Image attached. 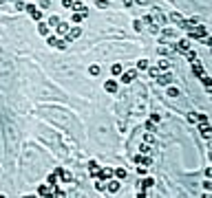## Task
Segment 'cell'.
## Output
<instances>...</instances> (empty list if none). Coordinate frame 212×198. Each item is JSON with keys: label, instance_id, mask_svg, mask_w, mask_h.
<instances>
[{"label": "cell", "instance_id": "cell-1", "mask_svg": "<svg viewBox=\"0 0 212 198\" xmlns=\"http://www.w3.org/2000/svg\"><path fill=\"white\" fill-rule=\"evenodd\" d=\"M188 31V40H199L201 35H205L208 33V29H205V24H195V27H190V29H186Z\"/></svg>", "mask_w": 212, "mask_h": 198}, {"label": "cell", "instance_id": "cell-2", "mask_svg": "<svg viewBox=\"0 0 212 198\" xmlns=\"http://www.w3.org/2000/svg\"><path fill=\"white\" fill-rule=\"evenodd\" d=\"M150 20H155V22L159 24V27H161V24H166V16H163L159 9H153V13H150Z\"/></svg>", "mask_w": 212, "mask_h": 198}, {"label": "cell", "instance_id": "cell-3", "mask_svg": "<svg viewBox=\"0 0 212 198\" xmlns=\"http://www.w3.org/2000/svg\"><path fill=\"white\" fill-rule=\"evenodd\" d=\"M199 132H201L203 139H210V137H212V132H210V123H208V121H199Z\"/></svg>", "mask_w": 212, "mask_h": 198}, {"label": "cell", "instance_id": "cell-4", "mask_svg": "<svg viewBox=\"0 0 212 198\" xmlns=\"http://www.w3.org/2000/svg\"><path fill=\"white\" fill-rule=\"evenodd\" d=\"M157 84H159V86H170V84H172V75H170V73L157 75Z\"/></svg>", "mask_w": 212, "mask_h": 198}, {"label": "cell", "instance_id": "cell-5", "mask_svg": "<svg viewBox=\"0 0 212 198\" xmlns=\"http://www.w3.org/2000/svg\"><path fill=\"white\" fill-rule=\"evenodd\" d=\"M120 79H122V84H130L135 77H137V70H128V73H120Z\"/></svg>", "mask_w": 212, "mask_h": 198}, {"label": "cell", "instance_id": "cell-6", "mask_svg": "<svg viewBox=\"0 0 212 198\" xmlns=\"http://www.w3.org/2000/svg\"><path fill=\"white\" fill-rule=\"evenodd\" d=\"M25 11H29V16H31L33 20H40V18H42L40 9H35V5H25Z\"/></svg>", "mask_w": 212, "mask_h": 198}, {"label": "cell", "instance_id": "cell-7", "mask_svg": "<svg viewBox=\"0 0 212 198\" xmlns=\"http://www.w3.org/2000/svg\"><path fill=\"white\" fill-rule=\"evenodd\" d=\"M80 35H82V29H80V27L68 29V33H66V42H73V40H78Z\"/></svg>", "mask_w": 212, "mask_h": 198}, {"label": "cell", "instance_id": "cell-8", "mask_svg": "<svg viewBox=\"0 0 212 198\" xmlns=\"http://www.w3.org/2000/svg\"><path fill=\"white\" fill-rule=\"evenodd\" d=\"M106 189H108L111 194H117V191L122 189V183H120V178H117V181H108V183H106Z\"/></svg>", "mask_w": 212, "mask_h": 198}, {"label": "cell", "instance_id": "cell-9", "mask_svg": "<svg viewBox=\"0 0 212 198\" xmlns=\"http://www.w3.org/2000/svg\"><path fill=\"white\" fill-rule=\"evenodd\" d=\"M97 176L102 181H108V178H113V169L111 167H102V169H97Z\"/></svg>", "mask_w": 212, "mask_h": 198}, {"label": "cell", "instance_id": "cell-10", "mask_svg": "<svg viewBox=\"0 0 212 198\" xmlns=\"http://www.w3.org/2000/svg\"><path fill=\"white\" fill-rule=\"evenodd\" d=\"M58 176H62L64 183H73V176H71V172H66V169H62V167H58Z\"/></svg>", "mask_w": 212, "mask_h": 198}, {"label": "cell", "instance_id": "cell-11", "mask_svg": "<svg viewBox=\"0 0 212 198\" xmlns=\"http://www.w3.org/2000/svg\"><path fill=\"white\" fill-rule=\"evenodd\" d=\"M55 29H58V33H60V35H66V33H68V24L60 20V22L55 24Z\"/></svg>", "mask_w": 212, "mask_h": 198}, {"label": "cell", "instance_id": "cell-12", "mask_svg": "<svg viewBox=\"0 0 212 198\" xmlns=\"http://www.w3.org/2000/svg\"><path fill=\"white\" fill-rule=\"evenodd\" d=\"M51 46L60 48V51H66V48H68V42H66V40H58V38H55V42H53Z\"/></svg>", "mask_w": 212, "mask_h": 198}, {"label": "cell", "instance_id": "cell-13", "mask_svg": "<svg viewBox=\"0 0 212 198\" xmlns=\"http://www.w3.org/2000/svg\"><path fill=\"white\" fill-rule=\"evenodd\" d=\"M53 189H55V187H51V185H42V187L38 189V194H40V196H49V194H53Z\"/></svg>", "mask_w": 212, "mask_h": 198}, {"label": "cell", "instance_id": "cell-14", "mask_svg": "<svg viewBox=\"0 0 212 198\" xmlns=\"http://www.w3.org/2000/svg\"><path fill=\"white\" fill-rule=\"evenodd\" d=\"M170 20H172V22L177 24V27H179V24L183 22V16H181L179 11H172V13H170Z\"/></svg>", "mask_w": 212, "mask_h": 198}, {"label": "cell", "instance_id": "cell-15", "mask_svg": "<svg viewBox=\"0 0 212 198\" xmlns=\"http://www.w3.org/2000/svg\"><path fill=\"white\" fill-rule=\"evenodd\" d=\"M126 174H128V172H126L124 167H117V169H113V176H117L120 181H122V178H126Z\"/></svg>", "mask_w": 212, "mask_h": 198}, {"label": "cell", "instance_id": "cell-16", "mask_svg": "<svg viewBox=\"0 0 212 198\" xmlns=\"http://www.w3.org/2000/svg\"><path fill=\"white\" fill-rule=\"evenodd\" d=\"M192 73H195V75H203V73H205V70H203V66L199 64V60H197V62H192Z\"/></svg>", "mask_w": 212, "mask_h": 198}, {"label": "cell", "instance_id": "cell-17", "mask_svg": "<svg viewBox=\"0 0 212 198\" xmlns=\"http://www.w3.org/2000/svg\"><path fill=\"white\" fill-rule=\"evenodd\" d=\"M46 183H49L51 187H55V185H58V169L53 172V174H49V178H46Z\"/></svg>", "mask_w": 212, "mask_h": 198}, {"label": "cell", "instance_id": "cell-18", "mask_svg": "<svg viewBox=\"0 0 212 198\" xmlns=\"http://www.w3.org/2000/svg\"><path fill=\"white\" fill-rule=\"evenodd\" d=\"M71 9L78 11V13H86V7H84L82 2H73V5H71Z\"/></svg>", "mask_w": 212, "mask_h": 198}, {"label": "cell", "instance_id": "cell-19", "mask_svg": "<svg viewBox=\"0 0 212 198\" xmlns=\"http://www.w3.org/2000/svg\"><path fill=\"white\" fill-rule=\"evenodd\" d=\"M97 169H100V167H97L95 161H91V163H88V172H91V176H97Z\"/></svg>", "mask_w": 212, "mask_h": 198}, {"label": "cell", "instance_id": "cell-20", "mask_svg": "<svg viewBox=\"0 0 212 198\" xmlns=\"http://www.w3.org/2000/svg\"><path fill=\"white\" fill-rule=\"evenodd\" d=\"M104 88H106L108 92H117V84H115L113 79H111V82H106V86H104Z\"/></svg>", "mask_w": 212, "mask_h": 198}, {"label": "cell", "instance_id": "cell-21", "mask_svg": "<svg viewBox=\"0 0 212 198\" xmlns=\"http://www.w3.org/2000/svg\"><path fill=\"white\" fill-rule=\"evenodd\" d=\"M166 95H168V97H179L181 92H179V88H175V86H170V88L166 90Z\"/></svg>", "mask_w": 212, "mask_h": 198}, {"label": "cell", "instance_id": "cell-22", "mask_svg": "<svg viewBox=\"0 0 212 198\" xmlns=\"http://www.w3.org/2000/svg\"><path fill=\"white\" fill-rule=\"evenodd\" d=\"M95 189H97V191H106V183H104L102 178H97V181H95Z\"/></svg>", "mask_w": 212, "mask_h": 198}, {"label": "cell", "instance_id": "cell-23", "mask_svg": "<svg viewBox=\"0 0 212 198\" xmlns=\"http://www.w3.org/2000/svg\"><path fill=\"white\" fill-rule=\"evenodd\" d=\"M177 33H175V29H163L161 31V38H175Z\"/></svg>", "mask_w": 212, "mask_h": 198}, {"label": "cell", "instance_id": "cell-24", "mask_svg": "<svg viewBox=\"0 0 212 198\" xmlns=\"http://www.w3.org/2000/svg\"><path fill=\"white\" fill-rule=\"evenodd\" d=\"M197 42H201V44H205V46H210V44H212V40H210V35H208V33H205V35H201Z\"/></svg>", "mask_w": 212, "mask_h": 198}, {"label": "cell", "instance_id": "cell-25", "mask_svg": "<svg viewBox=\"0 0 212 198\" xmlns=\"http://www.w3.org/2000/svg\"><path fill=\"white\" fill-rule=\"evenodd\" d=\"M38 31L42 35H49V24H38Z\"/></svg>", "mask_w": 212, "mask_h": 198}, {"label": "cell", "instance_id": "cell-26", "mask_svg": "<svg viewBox=\"0 0 212 198\" xmlns=\"http://www.w3.org/2000/svg\"><path fill=\"white\" fill-rule=\"evenodd\" d=\"M88 73H91L93 77H95V75H100V66H97V64H93V66H88Z\"/></svg>", "mask_w": 212, "mask_h": 198}, {"label": "cell", "instance_id": "cell-27", "mask_svg": "<svg viewBox=\"0 0 212 198\" xmlns=\"http://www.w3.org/2000/svg\"><path fill=\"white\" fill-rule=\"evenodd\" d=\"M153 185H155V181H153V178H144V181L139 183V187H153Z\"/></svg>", "mask_w": 212, "mask_h": 198}, {"label": "cell", "instance_id": "cell-28", "mask_svg": "<svg viewBox=\"0 0 212 198\" xmlns=\"http://www.w3.org/2000/svg\"><path fill=\"white\" fill-rule=\"evenodd\" d=\"M188 121H190V123H197V121H199V115H197V112H188Z\"/></svg>", "mask_w": 212, "mask_h": 198}, {"label": "cell", "instance_id": "cell-29", "mask_svg": "<svg viewBox=\"0 0 212 198\" xmlns=\"http://www.w3.org/2000/svg\"><path fill=\"white\" fill-rule=\"evenodd\" d=\"M135 163H139V165H150V159H141V156H135Z\"/></svg>", "mask_w": 212, "mask_h": 198}, {"label": "cell", "instance_id": "cell-30", "mask_svg": "<svg viewBox=\"0 0 212 198\" xmlns=\"http://www.w3.org/2000/svg\"><path fill=\"white\" fill-rule=\"evenodd\" d=\"M111 73H113V75H120V73H122V64H113Z\"/></svg>", "mask_w": 212, "mask_h": 198}, {"label": "cell", "instance_id": "cell-31", "mask_svg": "<svg viewBox=\"0 0 212 198\" xmlns=\"http://www.w3.org/2000/svg\"><path fill=\"white\" fill-rule=\"evenodd\" d=\"M186 55H188V60H190V62H197V53H195V51H190V48H188Z\"/></svg>", "mask_w": 212, "mask_h": 198}, {"label": "cell", "instance_id": "cell-32", "mask_svg": "<svg viewBox=\"0 0 212 198\" xmlns=\"http://www.w3.org/2000/svg\"><path fill=\"white\" fill-rule=\"evenodd\" d=\"M95 7H97V9H106V7H108V0H97Z\"/></svg>", "mask_w": 212, "mask_h": 198}, {"label": "cell", "instance_id": "cell-33", "mask_svg": "<svg viewBox=\"0 0 212 198\" xmlns=\"http://www.w3.org/2000/svg\"><path fill=\"white\" fill-rule=\"evenodd\" d=\"M137 68H139V70H146V68H148V62H146V60H139V62H137Z\"/></svg>", "mask_w": 212, "mask_h": 198}, {"label": "cell", "instance_id": "cell-34", "mask_svg": "<svg viewBox=\"0 0 212 198\" xmlns=\"http://www.w3.org/2000/svg\"><path fill=\"white\" fill-rule=\"evenodd\" d=\"M159 68L168 70V68H170V62H168V60H159Z\"/></svg>", "mask_w": 212, "mask_h": 198}, {"label": "cell", "instance_id": "cell-35", "mask_svg": "<svg viewBox=\"0 0 212 198\" xmlns=\"http://www.w3.org/2000/svg\"><path fill=\"white\" fill-rule=\"evenodd\" d=\"M58 22H60V18H58V16H51V18H49V22H46V24H51V27H55Z\"/></svg>", "mask_w": 212, "mask_h": 198}, {"label": "cell", "instance_id": "cell-36", "mask_svg": "<svg viewBox=\"0 0 212 198\" xmlns=\"http://www.w3.org/2000/svg\"><path fill=\"white\" fill-rule=\"evenodd\" d=\"M51 7V0H40V9H49Z\"/></svg>", "mask_w": 212, "mask_h": 198}, {"label": "cell", "instance_id": "cell-37", "mask_svg": "<svg viewBox=\"0 0 212 198\" xmlns=\"http://www.w3.org/2000/svg\"><path fill=\"white\" fill-rule=\"evenodd\" d=\"M16 9L18 11H25V2H22V0H16Z\"/></svg>", "mask_w": 212, "mask_h": 198}, {"label": "cell", "instance_id": "cell-38", "mask_svg": "<svg viewBox=\"0 0 212 198\" xmlns=\"http://www.w3.org/2000/svg\"><path fill=\"white\" fill-rule=\"evenodd\" d=\"M144 141H146V143H148V145H150V143H153V141H155V137H153V132H148V134H146V137H144Z\"/></svg>", "mask_w": 212, "mask_h": 198}, {"label": "cell", "instance_id": "cell-39", "mask_svg": "<svg viewBox=\"0 0 212 198\" xmlns=\"http://www.w3.org/2000/svg\"><path fill=\"white\" fill-rule=\"evenodd\" d=\"M133 24H135V31H141V27H144V22H141V20H135Z\"/></svg>", "mask_w": 212, "mask_h": 198}, {"label": "cell", "instance_id": "cell-40", "mask_svg": "<svg viewBox=\"0 0 212 198\" xmlns=\"http://www.w3.org/2000/svg\"><path fill=\"white\" fill-rule=\"evenodd\" d=\"M148 75H150V77H155V79H157V75H159V68H150V70H148Z\"/></svg>", "mask_w": 212, "mask_h": 198}, {"label": "cell", "instance_id": "cell-41", "mask_svg": "<svg viewBox=\"0 0 212 198\" xmlns=\"http://www.w3.org/2000/svg\"><path fill=\"white\" fill-rule=\"evenodd\" d=\"M146 130H148V132L155 130V121H146Z\"/></svg>", "mask_w": 212, "mask_h": 198}, {"label": "cell", "instance_id": "cell-42", "mask_svg": "<svg viewBox=\"0 0 212 198\" xmlns=\"http://www.w3.org/2000/svg\"><path fill=\"white\" fill-rule=\"evenodd\" d=\"M137 174H139V176L146 174V165H137Z\"/></svg>", "mask_w": 212, "mask_h": 198}, {"label": "cell", "instance_id": "cell-43", "mask_svg": "<svg viewBox=\"0 0 212 198\" xmlns=\"http://www.w3.org/2000/svg\"><path fill=\"white\" fill-rule=\"evenodd\" d=\"M84 16H86V13H75V16H73V22H82Z\"/></svg>", "mask_w": 212, "mask_h": 198}, {"label": "cell", "instance_id": "cell-44", "mask_svg": "<svg viewBox=\"0 0 212 198\" xmlns=\"http://www.w3.org/2000/svg\"><path fill=\"white\" fill-rule=\"evenodd\" d=\"M71 5H73V0H62V7H66V9H71Z\"/></svg>", "mask_w": 212, "mask_h": 198}, {"label": "cell", "instance_id": "cell-45", "mask_svg": "<svg viewBox=\"0 0 212 198\" xmlns=\"http://www.w3.org/2000/svg\"><path fill=\"white\" fill-rule=\"evenodd\" d=\"M203 187H205V189H208V191H210V189H212V183H210V178H205V181H203Z\"/></svg>", "mask_w": 212, "mask_h": 198}, {"label": "cell", "instance_id": "cell-46", "mask_svg": "<svg viewBox=\"0 0 212 198\" xmlns=\"http://www.w3.org/2000/svg\"><path fill=\"white\" fill-rule=\"evenodd\" d=\"M159 119H161L159 112H153V115H150V121H159Z\"/></svg>", "mask_w": 212, "mask_h": 198}, {"label": "cell", "instance_id": "cell-47", "mask_svg": "<svg viewBox=\"0 0 212 198\" xmlns=\"http://www.w3.org/2000/svg\"><path fill=\"white\" fill-rule=\"evenodd\" d=\"M205 178H212V167H205Z\"/></svg>", "mask_w": 212, "mask_h": 198}, {"label": "cell", "instance_id": "cell-48", "mask_svg": "<svg viewBox=\"0 0 212 198\" xmlns=\"http://www.w3.org/2000/svg\"><path fill=\"white\" fill-rule=\"evenodd\" d=\"M137 5H150V0H135Z\"/></svg>", "mask_w": 212, "mask_h": 198}, {"label": "cell", "instance_id": "cell-49", "mask_svg": "<svg viewBox=\"0 0 212 198\" xmlns=\"http://www.w3.org/2000/svg\"><path fill=\"white\" fill-rule=\"evenodd\" d=\"M124 5H126V7H130V5H133V0H124Z\"/></svg>", "mask_w": 212, "mask_h": 198}]
</instances>
